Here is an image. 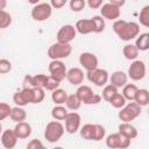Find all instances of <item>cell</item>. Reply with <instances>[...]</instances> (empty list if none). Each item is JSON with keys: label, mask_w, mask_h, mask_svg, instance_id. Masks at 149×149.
<instances>
[{"label": "cell", "mask_w": 149, "mask_h": 149, "mask_svg": "<svg viewBox=\"0 0 149 149\" xmlns=\"http://www.w3.org/2000/svg\"><path fill=\"white\" fill-rule=\"evenodd\" d=\"M113 30L121 41H132L140 34V24L134 21L118 19L113 23Z\"/></svg>", "instance_id": "obj_1"}, {"label": "cell", "mask_w": 149, "mask_h": 149, "mask_svg": "<svg viewBox=\"0 0 149 149\" xmlns=\"http://www.w3.org/2000/svg\"><path fill=\"white\" fill-rule=\"evenodd\" d=\"M141 112H142V106H140L137 102L132 100L130 102H126V105L120 108L118 116L122 122H130L135 120L137 116H140Z\"/></svg>", "instance_id": "obj_2"}, {"label": "cell", "mask_w": 149, "mask_h": 149, "mask_svg": "<svg viewBox=\"0 0 149 149\" xmlns=\"http://www.w3.org/2000/svg\"><path fill=\"white\" fill-rule=\"evenodd\" d=\"M64 132H65V128L58 120L50 121L49 123H47V127L44 129V139L49 143L58 142L64 135Z\"/></svg>", "instance_id": "obj_3"}, {"label": "cell", "mask_w": 149, "mask_h": 149, "mask_svg": "<svg viewBox=\"0 0 149 149\" xmlns=\"http://www.w3.org/2000/svg\"><path fill=\"white\" fill-rule=\"evenodd\" d=\"M72 47L70 43H59L56 42L51 44L48 49V57L51 59H63L71 55Z\"/></svg>", "instance_id": "obj_4"}, {"label": "cell", "mask_w": 149, "mask_h": 149, "mask_svg": "<svg viewBox=\"0 0 149 149\" xmlns=\"http://www.w3.org/2000/svg\"><path fill=\"white\" fill-rule=\"evenodd\" d=\"M51 14H52V7L50 3L47 2H38L34 5V7L31 8V17L37 22L48 20L51 16Z\"/></svg>", "instance_id": "obj_5"}, {"label": "cell", "mask_w": 149, "mask_h": 149, "mask_svg": "<svg viewBox=\"0 0 149 149\" xmlns=\"http://www.w3.org/2000/svg\"><path fill=\"white\" fill-rule=\"evenodd\" d=\"M146 72H147V68H146V63L140 59H134L132 62V64L128 68V73L127 76L135 81L142 80L146 77Z\"/></svg>", "instance_id": "obj_6"}, {"label": "cell", "mask_w": 149, "mask_h": 149, "mask_svg": "<svg viewBox=\"0 0 149 149\" xmlns=\"http://www.w3.org/2000/svg\"><path fill=\"white\" fill-rule=\"evenodd\" d=\"M13 101L16 106H26L34 104V87H23L21 91L13 94Z\"/></svg>", "instance_id": "obj_7"}, {"label": "cell", "mask_w": 149, "mask_h": 149, "mask_svg": "<svg viewBox=\"0 0 149 149\" xmlns=\"http://www.w3.org/2000/svg\"><path fill=\"white\" fill-rule=\"evenodd\" d=\"M86 78L88 81H91L92 84H94L95 86H105L107 83H108V78H109V74L106 70L104 69H94V70H91V71H87L86 73Z\"/></svg>", "instance_id": "obj_8"}, {"label": "cell", "mask_w": 149, "mask_h": 149, "mask_svg": "<svg viewBox=\"0 0 149 149\" xmlns=\"http://www.w3.org/2000/svg\"><path fill=\"white\" fill-rule=\"evenodd\" d=\"M130 141L132 140L125 137L118 132V133L109 134L106 137V146L111 149H126L130 146Z\"/></svg>", "instance_id": "obj_9"}, {"label": "cell", "mask_w": 149, "mask_h": 149, "mask_svg": "<svg viewBox=\"0 0 149 149\" xmlns=\"http://www.w3.org/2000/svg\"><path fill=\"white\" fill-rule=\"evenodd\" d=\"M49 72L52 78L58 81H63L66 77V66L61 59H51L49 63Z\"/></svg>", "instance_id": "obj_10"}, {"label": "cell", "mask_w": 149, "mask_h": 149, "mask_svg": "<svg viewBox=\"0 0 149 149\" xmlns=\"http://www.w3.org/2000/svg\"><path fill=\"white\" fill-rule=\"evenodd\" d=\"M76 35H77V31H76L74 26L65 24V26L61 27L59 30L57 31L56 38H57V42H59V43H71L74 40Z\"/></svg>", "instance_id": "obj_11"}, {"label": "cell", "mask_w": 149, "mask_h": 149, "mask_svg": "<svg viewBox=\"0 0 149 149\" xmlns=\"http://www.w3.org/2000/svg\"><path fill=\"white\" fill-rule=\"evenodd\" d=\"M64 121H65V126H64L65 132H68L69 134H74V133H77L79 130L81 119H80V115L78 113L69 112L66 114Z\"/></svg>", "instance_id": "obj_12"}, {"label": "cell", "mask_w": 149, "mask_h": 149, "mask_svg": "<svg viewBox=\"0 0 149 149\" xmlns=\"http://www.w3.org/2000/svg\"><path fill=\"white\" fill-rule=\"evenodd\" d=\"M100 16H102L106 20H111V21H115L120 17L121 15V9L118 6L112 5L111 2L107 3H102L100 7Z\"/></svg>", "instance_id": "obj_13"}, {"label": "cell", "mask_w": 149, "mask_h": 149, "mask_svg": "<svg viewBox=\"0 0 149 149\" xmlns=\"http://www.w3.org/2000/svg\"><path fill=\"white\" fill-rule=\"evenodd\" d=\"M79 63L80 65L86 70V71H91V70H94L98 68V57L92 54V52H83L80 54L79 56Z\"/></svg>", "instance_id": "obj_14"}, {"label": "cell", "mask_w": 149, "mask_h": 149, "mask_svg": "<svg viewBox=\"0 0 149 149\" xmlns=\"http://www.w3.org/2000/svg\"><path fill=\"white\" fill-rule=\"evenodd\" d=\"M84 71L80 68H71L70 70L66 71V80L74 86H79L84 81Z\"/></svg>", "instance_id": "obj_15"}, {"label": "cell", "mask_w": 149, "mask_h": 149, "mask_svg": "<svg viewBox=\"0 0 149 149\" xmlns=\"http://www.w3.org/2000/svg\"><path fill=\"white\" fill-rule=\"evenodd\" d=\"M0 139H1V144L6 148V149H12L16 146V142H17V136L14 132V129H6V130H2L1 135H0Z\"/></svg>", "instance_id": "obj_16"}, {"label": "cell", "mask_w": 149, "mask_h": 149, "mask_svg": "<svg viewBox=\"0 0 149 149\" xmlns=\"http://www.w3.org/2000/svg\"><path fill=\"white\" fill-rule=\"evenodd\" d=\"M76 94L80 99L81 104L91 105V100L94 95V92L92 91V88L88 85H79L77 91H76Z\"/></svg>", "instance_id": "obj_17"}, {"label": "cell", "mask_w": 149, "mask_h": 149, "mask_svg": "<svg viewBox=\"0 0 149 149\" xmlns=\"http://www.w3.org/2000/svg\"><path fill=\"white\" fill-rule=\"evenodd\" d=\"M76 31L81 34V35H86L90 33H94V24H93V20L92 19H81L78 20L76 22Z\"/></svg>", "instance_id": "obj_18"}, {"label": "cell", "mask_w": 149, "mask_h": 149, "mask_svg": "<svg viewBox=\"0 0 149 149\" xmlns=\"http://www.w3.org/2000/svg\"><path fill=\"white\" fill-rule=\"evenodd\" d=\"M108 81H109V84H112V85H114L115 87L120 88V87H123V86L128 83V76H127L126 72H123V71H121V70L114 71V72L109 76Z\"/></svg>", "instance_id": "obj_19"}, {"label": "cell", "mask_w": 149, "mask_h": 149, "mask_svg": "<svg viewBox=\"0 0 149 149\" xmlns=\"http://www.w3.org/2000/svg\"><path fill=\"white\" fill-rule=\"evenodd\" d=\"M14 132H15L17 139H20V140L28 139L31 134V126L26 121L16 122V125L14 127Z\"/></svg>", "instance_id": "obj_20"}, {"label": "cell", "mask_w": 149, "mask_h": 149, "mask_svg": "<svg viewBox=\"0 0 149 149\" xmlns=\"http://www.w3.org/2000/svg\"><path fill=\"white\" fill-rule=\"evenodd\" d=\"M118 129L121 135H123L125 137H127L129 140H133L137 136V129L130 122H121L119 125Z\"/></svg>", "instance_id": "obj_21"}, {"label": "cell", "mask_w": 149, "mask_h": 149, "mask_svg": "<svg viewBox=\"0 0 149 149\" xmlns=\"http://www.w3.org/2000/svg\"><path fill=\"white\" fill-rule=\"evenodd\" d=\"M135 47L139 51H147L149 49V34L148 33H140L136 37Z\"/></svg>", "instance_id": "obj_22"}, {"label": "cell", "mask_w": 149, "mask_h": 149, "mask_svg": "<svg viewBox=\"0 0 149 149\" xmlns=\"http://www.w3.org/2000/svg\"><path fill=\"white\" fill-rule=\"evenodd\" d=\"M134 101L137 102L140 106H147L149 104V91L146 88H137L135 97H134Z\"/></svg>", "instance_id": "obj_23"}, {"label": "cell", "mask_w": 149, "mask_h": 149, "mask_svg": "<svg viewBox=\"0 0 149 149\" xmlns=\"http://www.w3.org/2000/svg\"><path fill=\"white\" fill-rule=\"evenodd\" d=\"M9 118L14 122H21V121H24L26 120L27 113H26V111L21 106H15V107H12Z\"/></svg>", "instance_id": "obj_24"}, {"label": "cell", "mask_w": 149, "mask_h": 149, "mask_svg": "<svg viewBox=\"0 0 149 149\" xmlns=\"http://www.w3.org/2000/svg\"><path fill=\"white\" fill-rule=\"evenodd\" d=\"M122 55L125 56L126 59H128V61H134V59H136L137 56H139V50H137V48L135 47V44L129 43V44H126V45L123 47V49H122Z\"/></svg>", "instance_id": "obj_25"}, {"label": "cell", "mask_w": 149, "mask_h": 149, "mask_svg": "<svg viewBox=\"0 0 149 149\" xmlns=\"http://www.w3.org/2000/svg\"><path fill=\"white\" fill-rule=\"evenodd\" d=\"M65 106L68 109H71V111H77L80 106H81V101L80 99L78 98V95L74 93V94H68L66 97V100H65Z\"/></svg>", "instance_id": "obj_26"}, {"label": "cell", "mask_w": 149, "mask_h": 149, "mask_svg": "<svg viewBox=\"0 0 149 149\" xmlns=\"http://www.w3.org/2000/svg\"><path fill=\"white\" fill-rule=\"evenodd\" d=\"M51 92H52L51 93V99L56 105H63L65 102L66 97H68V93H66L65 90L58 87V88H56V90H54Z\"/></svg>", "instance_id": "obj_27"}, {"label": "cell", "mask_w": 149, "mask_h": 149, "mask_svg": "<svg viewBox=\"0 0 149 149\" xmlns=\"http://www.w3.org/2000/svg\"><path fill=\"white\" fill-rule=\"evenodd\" d=\"M137 91V86L135 84H126L123 87H122V95L125 97L126 100L128 101H132L134 100V97H135V93Z\"/></svg>", "instance_id": "obj_28"}, {"label": "cell", "mask_w": 149, "mask_h": 149, "mask_svg": "<svg viewBox=\"0 0 149 149\" xmlns=\"http://www.w3.org/2000/svg\"><path fill=\"white\" fill-rule=\"evenodd\" d=\"M68 108H65L64 106L62 105H56L52 109H51V116L55 119V120H58V121H63L68 114Z\"/></svg>", "instance_id": "obj_29"}, {"label": "cell", "mask_w": 149, "mask_h": 149, "mask_svg": "<svg viewBox=\"0 0 149 149\" xmlns=\"http://www.w3.org/2000/svg\"><path fill=\"white\" fill-rule=\"evenodd\" d=\"M80 136L84 140H93V132H94V126L92 123H85L83 127L79 128Z\"/></svg>", "instance_id": "obj_30"}, {"label": "cell", "mask_w": 149, "mask_h": 149, "mask_svg": "<svg viewBox=\"0 0 149 149\" xmlns=\"http://www.w3.org/2000/svg\"><path fill=\"white\" fill-rule=\"evenodd\" d=\"M114 108H121V107H123L125 105H126V102H127V100L125 99V97L121 94V93H115L111 99H109V101H108Z\"/></svg>", "instance_id": "obj_31"}, {"label": "cell", "mask_w": 149, "mask_h": 149, "mask_svg": "<svg viewBox=\"0 0 149 149\" xmlns=\"http://www.w3.org/2000/svg\"><path fill=\"white\" fill-rule=\"evenodd\" d=\"M115 93H118V87H115L114 85H112V84H106L105 86H104V90H102V95H101V98L105 100V101H109V99L115 94Z\"/></svg>", "instance_id": "obj_32"}, {"label": "cell", "mask_w": 149, "mask_h": 149, "mask_svg": "<svg viewBox=\"0 0 149 149\" xmlns=\"http://www.w3.org/2000/svg\"><path fill=\"white\" fill-rule=\"evenodd\" d=\"M12 24V15L5 9H0V29H6Z\"/></svg>", "instance_id": "obj_33"}, {"label": "cell", "mask_w": 149, "mask_h": 149, "mask_svg": "<svg viewBox=\"0 0 149 149\" xmlns=\"http://www.w3.org/2000/svg\"><path fill=\"white\" fill-rule=\"evenodd\" d=\"M91 19L93 20V24H94V33H102L105 30V27H106L105 19L100 15H95Z\"/></svg>", "instance_id": "obj_34"}, {"label": "cell", "mask_w": 149, "mask_h": 149, "mask_svg": "<svg viewBox=\"0 0 149 149\" xmlns=\"http://www.w3.org/2000/svg\"><path fill=\"white\" fill-rule=\"evenodd\" d=\"M93 126H94V132H93V140L92 141H101V140H104V137L106 135L105 127L99 125V123H95Z\"/></svg>", "instance_id": "obj_35"}, {"label": "cell", "mask_w": 149, "mask_h": 149, "mask_svg": "<svg viewBox=\"0 0 149 149\" xmlns=\"http://www.w3.org/2000/svg\"><path fill=\"white\" fill-rule=\"evenodd\" d=\"M139 20H140V23H141L143 27H146V28L149 27V6H148V5L144 6V7L141 9L140 15H139Z\"/></svg>", "instance_id": "obj_36"}, {"label": "cell", "mask_w": 149, "mask_h": 149, "mask_svg": "<svg viewBox=\"0 0 149 149\" xmlns=\"http://www.w3.org/2000/svg\"><path fill=\"white\" fill-rule=\"evenodd\" d=\"M70 9L72 12H80L86 6V0H70L69 2Z\"/></svg>", "instance_id": "obj_37"}, {"label": "cell", "mask_w": 149, "mask_h": 149, "mask_svg": "<svg viewBox=\"0 0 149 149\" xmlns=\"http://www.w3.org/2000/svg\"><path fill=\"white\" fill-rule=\"evenodd\" d=\"M12 107L6 102H0V121L9 118Z\"/></svg>", "instance_id": "obj_38"}, {"label": "cell", "mask_w": 149, "mask_h": 149, "mask_svg": "<svg viewBox=\"0 0 149 149\" xmlns=\"http://www.w3.org/2000/svg\"><path fill=\"white\" fill-rule=\"evenodd\" d=\"M45 93L42 87H34V104H40L44 100Z\"/></svg>", "instance_id": "obj_39"}, {"label": "cell", "mask_w": 149, "mask_h": 149, "mask_svg": "<svg viewBox=\"0 0 149 149\" xmlns=\"http://www.w3.org/2000/svg\"><path fill=\"white\" fill-rule=\"evenodd\" d=\"M10 70H12V63L6 58H1L0 59V74H6Z\"/></svg>", "instance_id": "obj_40"}, {"label": "cell", "mask_w": 149, "mask_h": 149, "mask_svg": "<svg viewBox=\"0 0 149 149\" xmlns=\"http://www.w3.org/2000/svg\"><path fill=\"white\" fill-rule=\"evenodd\" d=\"M59 84H61V81H58V80H56L55 78H52L51 76H49V77H48V80H47V84H45L44 90H47V91H54V90L58 88Z\"/></svg>", "instance_id": "obj_41"}, {"label": "cell", "mask_w": 149, "mask_h": 149, "mask_svg": "<svg viewBox=\"0 0 149 149\" xmlns=\"http://www.w3.org/2000/svg\"><path fill=\"white\" fill-rule=\"evenodd\" d=\"M27 148H28V149H38V148L42 149V148H44V146H43V143H42L40 140L33 139V140H30V142H28Z\"/></svg>", "instance_id": "obj_42"}, {"label": "cell", "mask_w": 149, "mask_h": 149, "mask_svg": "<svg viewBox=\"0 0 149 149\" xmlns=\"http://www.w3.org/2000/svg\"><path fill=\"white\" fill-rule=\"evenodd\" d=\"M86 3L92 9H98L102 5V0H86Z\"/></svg>", "instance_id": "obj_43"}, {"label": "cell", "mask_w": 149, "mask_h": 149, "mask_svg": "<svg viewBox=\"0 0 149 149\" xmlns=\"http://www.w3.org/2000/svg\"><path fill=\"white\" fill-rule=\"evenodd\" d=\"M66 1H68V0H50V5H51L52 8L59 9V8H62V7L65 6Z\"/></svg>", "instance_id": "obj_44"}, {"label": "cell", "mask_w": 149, "mask_h": 149, "mask_svg": "<svg viewBox=\"0 0 149 149\" xmlns=\"http://www.w3.org/2000/svg\"><path fill=\"white\" fill-rule=\"evenodd\" d=\"M109 2L114 6H118V7H122L125 3H126V0H109Z\"/></svg>", "instance_id": "obj_45"}, {"label": "cell", "mask_w": 149, "mask_h": 149, "mask_svg": "<svg viewBox=\"0 0 149 149\" xmlns=\"http://www.w3.org/2000/svg\"><path fill=\"white\" fill-rule=\"evenodd\" d=\"M7 6V0H0V9H5Z\"/></svg>", "instance_id": "obj_46"}, {"label": "cell", "mask_w": 149, "mask_h": 149, "mask_svg": "<svg viewBox=\"0 0 149 149\" xmlns=\"http://www.w3.org/2000/svg\"><path fill=\"white\" fill-rule=\"evenodd\" d=\"M41 0H28V2L29 3H31V5H36V3H38Z\"/></svg>", "instance_id": "obj_47"}, {"label": "cell", "mask_w": 149, "mask_h": 149, "mask_svg": "<svg viewBox=\"0 0 149 149\" xmlns=\"http://www.w3.org/2000/svg\"><path fill=\"white\" fill-rule=\"evenodd\" d=\"M1 133H2V126H1V122H0V135H1Z\"/></svg>", "instance_id": "obj_48"}, {"label": "cell", "mask_w": 149, "mask_h": 149, "mask_svg": "<svg viewBox=\"0 0 149 149\" xmlns=\"http://www.w3.org/2000/svg\"><path fill=\"white\" fill-rule=\"evenodd\" d=\"M133 1H135V0H133Z\"/></svg>", "instance_id": "obj_49"}]
</instances>
